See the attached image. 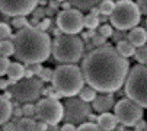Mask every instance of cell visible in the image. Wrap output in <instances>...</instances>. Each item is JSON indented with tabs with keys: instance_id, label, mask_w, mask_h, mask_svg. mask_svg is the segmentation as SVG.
<instances>
[{
	"instance_id": "6da1fadb",
	"label": "cell",
	"mask_w": 147,
	"mask_h": 131,
	"mask_svg": "<svg viewBox=\"0 0 147 131\" xmlns=\"http://www.w3.org/2000/svg\"><path fill=\"white\" fill-rule=\"evenodd\" d=\"M130 70L128 60L108 44L88 53L82 63L86 83L102 93L118 92L127 80Z\"/></svg>"
},
{
	"instance_id": "7a4b0ae2",
	"label": "cell",
	"mask_w": 147,
	"mask_h": 131,
	"mask_svg": "<svg viewBox=\"0 0 147 131\" xmlns=\"http://www.w3.org/2000/svg\"><path fill=\"white\" fill-rule=\"evenodd\" d=\"M15 57L25 64L44 63L51 54L53 41L48 34L38 28L26 26L13 35Z\"/></svg>"
},
{
	"instance_id": "3957f363",
	"label": "cell",
	"mask_w": 147,
	"mask_h": 131,
	"mask_svg": "<svg viewBox=\"0 0 147 131\" xmlns=\"http://www.w3.org/2000/svg\"><path fill=\"white\" fill-rule=\"evenodd\" d=\"M53 86L63 95V98H73L85 87V76L82 67L74 64H61L54 70Z\"/></svg>"
},
{
	"instance_id": "277c9868",
	"label": "cell",
	"mask_w": 147,
	"mask_h": 131,
	"mask_svg": "<svg viewBox=\"0 0 147 131\" xmlns=\"http://www.w3.org/2000/svg\"><path fill=\"white\" fill-rule=\"evenodd\" d=\"M85 41L77 35H60L54 38L51 53L57 61L64 64H74L85 54Z\"/></svg>"
},
{
	"instance_id": "5b68a950",
	"label": "cell",
	"mask_w": 147,
	"mask_h": 131,
	"mask_svg": "<svg viewBox=\"0 0 147 131\" xmlns=\"http://www.w3.org/2000/svg\"><path fill=\"white\" fill-rule=\"evenodd\" d=\"M125 95L141 108H147V66L136 64L125 80Z\"/></svg>"
},
{
	"instance_id": "8992f818",
	"label": "cell",
	"mask_w": 147,
	"mask_h": 131,
	"mask_svg": "<svg viewBox=\"0 0 147 131\" xmlns=\"http://www.w3.org/2000/svg\"><path fill=\"white\" fill-rule=\"evenodd\" d=\"M141 19V12L133 0H119L115 3V9L109 16L111 25L118 31H127L137 28Z\"/></svg>"
},
{
	"instance_id": "52a82bcc",
	"label": "cell",
	"mask_w": 147,
	"mask_h": 131,
	"mask_svg": "<svg viewBox=\"0 0 147 131\" xmlns=\"http://www.w3.org/2000/svg\"><path fill=\"white\" fill-rule=\"evenodd\" d=\"M42 90H44L42 82L36 77L19 80L10 89L15 101L22 102V103H32L38 101L39 96L42 95Z\"/></svg>"
},
{
	"instance_id": "ba28073f",
	"label": "cell",
	"mask_w": 147,
	"mask_h": 131,
	"mask_svg": "<svg viewBox=\"0 0 147 131\" xmlns=\"http://www.w3.org/2000/svg\"><path fill=\"white\" fill-rule=\"evenodd\" d=\"M36 120L48 125H57L64 118V105L57 99L44 98L36 103Z\"/></svg>"
},
{
	"instance_id": "9c48e42d",
	"label": "cell",
	"mask_w": 147,
	"mask_h": 131,
	"mask_svg": "<svg viewBox=\"0 0 147 131\" xmlns=\"http://www.w3.org/2000/svg\"><path fill=\"white\" fill-rule=\"evenodd\" d=\"M64 105V122H70L74 125H80L83 122H88L92 114L90 103L82 101L80 98H67Z\"/></svg>"
},
{
	"instance_id": "30bf717a",
	"label": "cell",
	"mask_w": 147,
	"mask_h": 131,
	"mask_svg": "<svg viewBox=\"0 0 147 131\" xmlns=\"http://www.w3.org/2000/svg\"><path fill=\"white\" fill-rule=\"evenodd\" d=\"M114 114H115L118 122H121L125 127L137 125V122H140L143 120V115H144L143 108L128 98L127 99H119L115 103Z\"/></svg>"
},
{
	"instance_id": "8fae6325",
	"label": "cell",
	"mask_w": 147,
	"mask_h": 131,
	"mask_svg": "<svg viewBox=\"0 0 147 131\" xmlns=\"http://www.w3.org/2000/svg\"><path fill=\"white\" fill-rule=\"evenodd\" d=\"M57 28L66 35L80 34L85 28V16L76 7L70 10H61L57 15Z\"/></svg>"
},
{
	"instance_id": "7c38bea8",
	"label": "cell",
	"mask_w": 147,
	"mask_h": 131,
	"mask_svg": "<svg viewBox=\"0 0 147 131\" xmlns=\"http://www.w3.org/2000/svg\"><path fill=\"white\" fill-rule=\"evenodd\" d=\"M39 0H0V10L7 16H26L36 9Z\"/></svg>"
},
{
	"instance_id": "4fadbf2b",
	"label": "cell",
	"mask_w": 147,
	"mask_h": 131,
	"mask_svg": "<svg viewBox=\"0 0 147 131\" xmlns=\"http://www.w3.org/2000/svg\"><path fill=\"white\" fill-rule=\"evenodd\" d=\"M115 99L112 93H102L98 95L96 99L92 102V109L98 114H105V112H109L112 108H115Z\"/></svg>"
},
{
	"instance_id": "5bb4252c",
	"label": "cell",
	"mask_w": 147,
	"mask_h": 131,
	"mask_svg": "<svg viewBox=\"0 0 147 131\" xmlns=\"http://www.w3.org/2000/svg\"><path fill=\"white\" fill-rule=\"evenodd\" d=\"M99 128L102 131H114L118 127V120L115 117V114L111 112H105V114H99L98 115V122Z\"/></svg>"
},
{
	"instance_id": "9a60e30c",
	"label": "cell",
	"mask_w": 147,
	"mask_h": 131,
	"mask_svg": "<svg viewBox=\"0 0 147 131\" xmlns=\"http://www.w3.org/2000/svg\"><path fill=\"white\" fill-rule=\"evenodd\" d=\"M127 39L133 44V45L136 48H140L143 45H146V42H147V31L144 28H134L130 31V34H127Z\"/></svg>"
},
{
	"instance_id": "2e32d148",
	"label": "cell",
	"mask_w": 147,
	"mask_h": 131,
	"mask_svg": "<svg viewBox=\"0 0 147 131\" xmlns=\"http://www.w3.org/2000/svg\"><path fill=\"white\" fill-rule=\"evenodd\" d=\"M13 117V103L0 95V125L9 122Z\"/></svg>"
},
{
	"instance_id": "e0dca14e",
	"label": "cell",
	"mask_w": 147,
	"mask_h": 131,
	"mask_svg": "<svg viewBox=\"0 0 147 131\" xmlns=\"http://www.w3.org/2000/svg\"><path fill=\"white\" fill-rule=\"evenodd\" d=\"M115 48L118 50V53H119L122 57H125L127 60H128V57H134V55H136V51H137V48L133 45L128 39L119 41V42L117 44Z\"/></svg>"
},
{
	"instance_id": "ac0fdd59",
	"label": "cell",
	"mask_w": 147,
	"mask_h": 131,
	"mask_svg": "<svg viewBox=\"0 0 147 131\" xmlns=\"http://www.w3.org/2000/svg\"><path fill=\"white\" fill-rule=\"evenodd\" d=\"M7 76H9L10 80L19 82L20 79H24V76H25V66H22V64L18 63V61H16V63H10Z\"/></svg>"
},
{
	"instance_id": "d6986e66",
	"label": "cell",
	"mask_w": 147,
	"mask_h": 131,
	"mask_svg": "<svg viewBox=\"0 0 147 131\" xmlns=\"http://www.w3.org/2000/svg\"><path fill=\"white\" fill-rule=\"evenodd\" d=\"M69 2L79 10H90L92 7L100 5L105 0H69Z\"/></svg>"
},
{
	"instance_id": "ffe728a7",
	"label": "cell",
	"mask_w": 147,
	"mask_h": 131,
	"mask_svg": "<svg viewBox=\"0 0 147 131\" xmlns=\"http://www.w3.org/2000/svg\"><path fill=\"white\" fill-rule=\"evenodd\" d=\"M36 121L34 118H20L16 122V131H35L36 130Z\"/></svg>"
},
{
	"instance_id": "44dd1931",
	"label": "cell",
	"mask_w": 147,
	"mask_h": 131,
	"mask_svg": "<svg viewBox=\"0 0 147 131\" xmlns=\"http://www.w3.org/2000/svg\"><path fill=\"white\" fill-rule=\"evenodd\" d=\"M15 55V44L12 39L0 41V57H10Z\"/></svg>"
},
{
	"instance_id": "7402d4cb",
	"label": "cell",
	"mask_w": 147,
	"mask_h": 131,
	"mask_svg": "<svg viewBox=\"0 0 147 131\" xmlns=\"http://www.w3.org/2000/svg\"><path fill=\"white\" fill-rule=\"evenodd\" d=\"M96 90L93 89V87H90L89 84L88 86H85V87H83V89H82V92L79 93V98L82 99V101H85V102H93L95 99H96Z\"/></svg>"
},
{
	"instance_id": "603a6c76",
	"label": "cell",
	"mask_w": 147,
	"mask_h": 131,
	"mask_svg": "<svg viewBox=\"0 0 147 131\" xmlns=\"http://www.w3.org/2000/svg\"><path fill=\"white\" fill-rule=\"evenodd\" d=\"M99 9H100V15H105V16H111L114 9H115V3L114 0H105L99 5Z\"/></svg>"
},
{
	"instance_id": "cb8c5ba5",
	"label": "cell",
	"mask_w": 147,
	"mask_h": 131,
	"mask_svg": "<svg viewBox=\"0 0 147 131\" xmlns=\"http://www.w3.org/2000/svg\"><path fill=\"white\" fill-rule=\"evenodd\" d=\"M99 18L98 16H93V15H86L85 16V26L89 29V31H95L96 28H99Z\"/></svg>"
},
{
	"instance_id": "d4e9b609",
	"label": "cell",
	"mask_w": 147,
	"mask_h": 131,
	"mask_svg": "<svg viewBox=\"0 0 147 131\" xmlns=\"http://www.w3.org/2000/svg\"><path fill=\"white\" fill-rule=\"evenodd\" d=\"M134 58H136V61H137L138 64L147 66V45H143V47L137 48Z\"/></svg>"
},
{
	"instance_id": "484cf974",
	"label": "cell",
	"mask_w": 147,
	"mask_h": 131,
	"mask_svg": "<svg viewBox=\"0 0 147 131\" xmlns=\"http://www.w3.org/2000/svg\"><path fill=\"white\" fill-rule=\"evenodd\" d=\"M42 95L45 98H51V99H57L60 101V98H63V95L55 89L54 86H48V87H44V90H42Z\"/></svg>"
},
{
	"instance_id": "4316f807",
	"label": "cell",
	"mask_w": 147,
	"mask_h": 131,
	"mask_svg": "<svg viewBox=\"0 0 147 131\" xmlns=\"http://www.w3.org/2000/svg\"><path fill=\"white\" fill-rule=\"evenodd\" d=\"M12 38V29L6 22H0V41H6Z\"/></svg>"
},
{
	"instance_id": "83f0119b",
	"label": "cell",
	"mask_w": 147,
	"mask_h": 131,
	"mask_svg": "<svg viewBox=\"0 0 147 131\" xmlns=\"http://www.w3.org/2000/svg\"><path fill=\"white\" fill-rule=\"evenodd\" d=\"M12 25L16 29H24V28L29 26V20L26 19V16H16L12 19Z\"/></svg>"
},
{
	"instance_id": "f1b7e54d",
	"label": "cell",
	"mask_w": 147,
	"mask_h": 131,
	"mask_svg": "<svg viewBox=\"0 0 147 131\" xmlns=\"http://www.w3.org/2000/svg\"><path fill=\"white\" fill-rule=\"evenodd\" d=\"M22 111H24V117H26V118H35L36 117V105H34V103H25L22 106Z\"/></svg>"
},
{
	"instance_id": "f546056e",
	"label": "cell",
	"mask_w": 147,
	"mask_h": 131,
	"mask_svg": "<svg viewBox=\"0 0 147 131\" xmlns=\"http://www.w3.org/2000/svg\"><path fill=\"white\" fill-rule=\"evenodd\" d=\"M53 76H54V70L50 69V67H44V70L41 72L38 79L42 83H48V82H53Z\"/></svg>"
},
{
	"instance_id": "4dcf8cb0",
	"label": "cell",
	"mask_w": 147,
	"mask_h": 131,
	"mask_svg": "<svg viewBox=\"0 0 147 131\" xmlns=\"http://www.w3.org/2000/svg\"><path fill=\"white\" fill-rule=\"evenodd\" d=\"M77 131H102L96 122H83L77 127Z\"/></svg>"
},
{
	"instance_id": "1f68e13d",
	"label": "cell",
	"mask_w": 147,
	"mask_h": 131,
	"mask_svg": "<svg viewBox=\"0 0 147 131\" xmlns=\"http://www.w3.org/2000/svg\"><path fill=\"white\" fill-rule=\"evenodd\" d=\"M98 34H100L102 36H105V38H112V35H114V29H112V26L111 25H100L99 26V31H98Z\"/></svg>"
},
{
	"instance_id": "d6a6232c",
	"label": "cell",
	"mask_w": 147,
	"mask_h": 131,
	"mask_svg": "<svg viewBox=\"0 0 147 131\" xmlns=\"http://www.w3.org/2000/svg\"><path fill=\"white\" fill-rule=\"evenodd\" d=\"M9 67H10V61H9V58H6V57H0V77L5 76V74H7Z\"/></svg>"
},
{
	"instance_id": "836d02e7",
	"label": "cell",
	"mask_w": 147,
	"mask_h": 131,
	"mask_svg": "<svg viewBox=\"0 0 147 131\" xmlns=\"http://www.w3.org/2000/svg\"><path fill=\"white\" fill-rule=\"evenodd\" d=\"M92 44L96 47V48H99V47H103V45H107V38L105 36H102L100 34H95L93 35V38H92Z\"/></svg>"
},
{
	"instance_id": "e575fe53",
	"label": "cell",
	"mask_w": 147,
	"mask_h": 131,
	"mask_svg": "<svg viewBox=\"0 0 147 131\" xmlns=\"http://www.w3.org/2000/svg\"><path fill=\"white\" fill-rule=\"evenodd\" d=\"M25 67H26V69H29V70H31V72L34 73V76H39V74H41V72L44 70V67H42V66H41L39 63H34V64H26Z\"/></svg>"
},
{
	"instance_id": "d590c367",
	"label": "cell",
	"mask_w": 147,
	"mask_h": 131,
	"mask_svg": "<svg viewBox=\"0 0 147 131\" xmlns=\"http://www.w3.org/2000/svg\"><path fill=\"white\" fill-rule=\"evenodd\" d=\"M50 26H51V18H44L42 20H41V24H39L38 29H41V31L47 32V31L50 29Z\"/></svg>"
},
{
	"instance_id": "8d00e7d4",
	"label": "cell",
	"mask_w": 147,
	"mask_h": 131,
	"mask_svg": "<svg viewBox=\"0 0 147 131\" xmlns=\"http://www.w3.org/2000/svg\"><path fill=\"white\" fill-rule=\"evenodd\" d=\"M32 18H36V19H39V20H42L44 18H47L45 16V7H36L34 12H32Z\"/></svg>"
},
{
	"instance_id": "74e56055",
	"label": "cell",
	"mask_w": 147,
	"mask_h": 131,
	"mask_svg": "<svg viewBox=\"0 0 147 131\" xmlns=\"http://www.w3.org/2000/svg\"><path fill=\"white\" fill-rule=\"evenodd\" d=\"M112 38H114V41H115V42L118 44L119 41H124V39H127V35L124 34V31H117V32H114Z\"/></svg>"
},
{
	"instance_id": "f35d334b",
	"label": "cell",
	"mask_w": 147,
	"mask_h": 131,
	"mask_svg": "<svg viewBox=\"0 0 147 131\" xmlns=\"http://www.w3.org/2000/svg\"><path fill=\"white\" fill-rule=\"evenodd\" d=\"M137 6L141 15H147V0H137Z\"/></svg>"
},
{
	"instance_id": "ab89813d",
	"label": "cell",
	"mask_w": 147,
	"mask_h": 131,
	"mask_svg": "<svg viewBox=\"0 0 147 131\" xmlns=\"http://www.w3.org/2000/svg\"><path fill=\"white\" fill-rule=\"evenodd\" d=\"M2 130L3 131H16V124L12 122V121H9V122H6V124L2 125Z\"/></svg>"
},
{
	"instance_id": "60d3db41",
	"label": "cell",
	"mask_w": 147,
	"mask_h": 131,
	"mask_svg": "<svg viewBox=\"0 0 147 131\" xmlns=\"http://www.w3.org/2000/svg\"><path fill=\"white\" fill-rule=\"evenodd\" d=\"M61 131H77V127L70 122H64V125L61 127Z\"/></svg>"
},
{
	"instance_id": "b9f144b4",
	"label": "cell",
	"mask_w": 147,
	"mask_h": 131,
	"mask_svg": "<svg viewBox=\"0 0 147 131\" xmlns=\"http://www.w3.org/2000/svg\"><path fill=\"white\" fill-rule=\"evenodd\" d=\"M7 86H9V80L0 77V90H6V89H7Z\"/></svg>"
},
{
	"instance_id": "7bdbcfd3",
	"label": "cell",
	"mask_w": 147,
	"mask_h": 131,
	"mask_svg": "<svg viewBox=\"0 0 147 131\" xmlns=\"http://www.w3.org/2000/svg\"><path fill=\"white\" fill-rule=\"evenodd\" d=\"M146 125H147V122H146L144 120H141L140 122H137V125H136V130H138V131H144Z\"/></svg>"
},
{
	"instance_id": "ee69618b",
	"label": "cell",
	"mask_w": 147,
	"mask_h": 131,
	"mask_svg": "<svg viewBox=\"0 0 147 131\" xmlns=\"http://www.w3.org/2000/svg\"><path fill=\"white\" fill-rule=\"evenodd\" d=\"M50 7L54 9V10H57L58 7H61V3H58L57 0H50Z\"/></svg>"
},
{
	"instance_id": "f6af8a7d",
	"label": "cell",
	"mask_w": 147,
	"mask_h": 131,
	"mask_svg": "<svg viewBox=\"0 0 147 131\" xmlns=\"http://www.w3.org/2000/svg\"><path fill=\"white\" fill-rule=\"evenodd\" d=\"M61 9L63 10H70V9H73V5L69 2V0H67V2H64V3H61Z\"/></svg>"
},
{
	"instance_id": "bcb514c9",
	"label": "cell",
	"mask_w": 147,
	"mask_h": 131,
	"mask_svg": "<svg viewBox=\"0 0 147 131\" xmlns=\"http://www.w3.org/2000/svg\"><path fill=\"white\" fill-rule=\"evenodd\" d=\"M90 15H93V16H100V9H99V6H95V7H92L90 9Z\"/></svg>"
},
{
	"instance_id": "7dc6e473",
	"label": "cell",
	"mask_w": 147,
	"mask_h": 131,
	"mask_svg": "<svg viewBox=\"0 0 147 131\" xmlns=\"http://www.w3.org/2000/svg\"><path fill=\"white\" fill-rule=\"evenodd\" d=\"M54 15H55V10H54V9H51L50 6L45 7V16H47V18H51V16H54Z\"/></svg>"
},
{
	"instance_id": "c3c4849f",
	"label": "cell",
	"mask_w": 147,
	"mask_h": 131,
	"mask_svg": "<svg viewBox=\"0 0 147 131\" xmlns=\"http://www.w3.org/2000/svg\"><path fill=\"white\" fill-rule=\"evenodd\" d=\"M24 79H34V73L29 69H26V67H25V76H24Z\"/></svg>"
},
{
	"instance_id": "681fc988",
	"label": "cell",
	"mask_w": 147,
	"mask_h": 131,
	"mask_svg": "<svg viewBox=\"0 0 147 131\" xmlns=\"http://www.w3.org/2000/svg\"><path fill=\"white\" fill-rule=\"evenodd\" d=\"M48 131H61V127H58V125H50L48 127Z\"/></svg>"
},
{
	"instance_id": "f907efd6",
	"label": "cell",
	"mask_w": 147,
	"mask_h": 131,
	"mask_svg": "<svg viewBox=\"0 0 147 131\" xmlns=\"http://www.w3.org/2000/svg\"><path fill=\"white\" fill-rule=\"evenodd\" d=\"M53 35L57 38V36H60V35H61V31H60L58 28H54V29H53Z\"/></svg>"
},
{
	"instance_id": "816d5d0a",
	"label": "cell",
	"mask_w": 147,
	"mask_h": 131,
	"mask_svg": "<svg viewBox=\"0 0 147 131\" xmlns=\"http://www.w3.org/2000/svg\"><path fill=\"white\" fill-rule=\"evenodd\" d=\"M89 122H98V117H96L95 114H90V117H89Z\"/></svg>"
},
{
	"instance_id": "f5cc1de1",
	"label": "cell",
	"mask_w": 147,
	"mask_h": 131,
	"mask_svg": "<svg viewBox=\"0 0 147 131\" xmlns=\"http://www.w3.org/2000/svg\"><path fill=\"white\" fill-rule=\"evenodd\" d=\"M3 96H5L6 99H10V98H13V95H12V92H5V93H3Z\"/></svg>"
},
{
	"instance_id": "db71d44e",
	"label": "cell",
	"mask_w": 147,
	"mask_h": 131,
	"mask_svg": "<svg viewBox=\"0 0 147 131\" xmlns=\"http://www.w3.org/2000/svg\"><path fill=\"white\" fill-rule=\"evenodd\" d=\"M108 19H109V16H105V15H100V18H99L100 22H107Z\"/></svg>"
},
{
	"instance_id": "11a10c76",
	"label": "cell",
	"mask_w": 147,
	"mask_h": 131,
	"mask_svg": "<svg viewBox=\"0 0 147 131\" xmlns=\"http://www.w3.org/2000/svg\"><path fill=\"white\" fill-rule=\"evenodd\" d=\"M41 6H45V3H47V0H39V2H38Z\"/></svg>"
},
{
	"instance_id": "9f6ffc18",
	"label": "cell",
	"mask_w": 147,
	"mask_h": 131,
	"mask_svg": "<svg viewBox=\"0 0 147 131\" xmlns=\"http://www.w3.org/2000/svg\"><path fill=\"white\" fill-rule=\"evenodd\" d=\"M58 3H64V2H67V0H57Z\"/></svg>"
},
{
	"instance_id": "6f0895ef",
	"label": "cell",
	"mask_w": 147,
	"mask_h": 131,
	"mask_svg": "<svg viewBox=\"0 0 147 131\" xmlns=\"http://www.w3.org/2000/svg\"><path fill=\"white\" fill-rule=\"evenodd\" d=\"M144 131H147V125H146V128H144Z\"/></svg>"
},
{
	"instance_id": "680465c9",
	"label": "cell",
	"mask_w": 147,
	"mask_h": 131,
	"mask_svg": "<svg viewBox=\"0 0 147 131\" xmlns=\"http://www.w3.org/2000/svg\"><path fill=\"white\" fill-rule=\"evenodd\" d=\"M0 131H3V130H2V128H0Z\"/></svg>"
},
{
	"instance_id": "91938a15",
	"label": "cell",
	"mask_w": 147,
	"mask_h": 131,
	"mask_svg": "<svg viewBox=\"0 0 147 131\" xmlns=\"http://www.w3.org/2000/svg\"><path fill=\"white\" fill-rule=\"evenodd\" d=\"M146 24H147V20H146Z\"/></svg>"
},
{
	"instance_id": "94428289",
	"label": "cell",
	"mask_w": 147,
	"mask_h": 131,
	"mask_svg": "<svg viewBox=\"0 0 147 131\" xmlns=\"http://www.w3.org/2000/svg\"><path fill=\"white\" fill-rule=\"evenodd\" d=\"M114 131H117V130H114Z\"/></svg>"
}]
</instances>
